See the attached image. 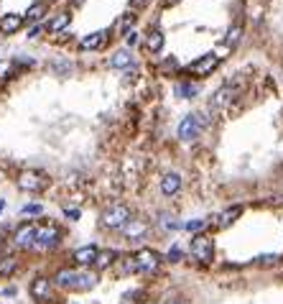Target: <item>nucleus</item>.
Returning <instances> with one entry per match:
<instances>
[{
  "label": "nucleus",
  "mask_w": 283,
  "mask_h": 304,
  "mask_svg": "<svg viewBox=\"0 0 283 304\" xmlns=\"http://www.w3.org/2000/svg\"><path fill=\"white\" fill-rule=\"evenodd\" d=\"M128 223H130V210L125 205H113L102 212V225L110 228V230H120Z\"/></svg>",
  "instance_id": "obj_1"
},
{
  "label": "nucleus",
  "mask_w": 283,
  "mask_h": 304,
  "mask_svg": "<svg viewBox=\"0 0 283 304\" xmlns=\"http://www.w3.org/2000/svg\"><path fill=\"white\" fill-rule=\"evenodd\" d=\"M191 256L194 261H199V264H209L214 258V243L209 235H194L191 241Z\"/></svg>",
  "instance_id": "obj_2"
},
{
  "label": "nucleus",
  "mask_w": 283,
  "mask_h": 304,
  "mask_svg": "<svg viewBox=\"0 0 283 304\" xmlns=\"http://www.w3.org/2000/svg\"><path fill=\"white\" fill-rule=\"evenodd\" d=\"M133 261H136L138 274H153V271L161 266V256H158L156 251H150V248H141V251L133 256Z\"/></svg>",
  "instance_id": "obj_3"
},
{
  "label": "nucleus",
  "mask_w": 283,
  "mask_h": 304,
  "mask_svg": "<svg viewBox=\"0 0 283 304\" xmlns=\"http://www.w3.org/2000/svg\"><path fill=\"white\" fill-rule=\"evenodd\" d=\"M59 238H61V233H59L56 225H38L33 248H38V251H49V248H54V246L59 243Z\"/></svg>",
  "instance_id": "obj_4"
},
{
  "label": "nucleus",
  "mask_w": 283,
  "mask_h": 304,
  "mask_svg": "<svg viewBox=\"0 0 283 304\" xmlns=\"http://www.w3.org/2000/svg\"><path fill=\"white\" fill-rule=\"evenodd\" d=\"M202 125H204L202 115H186V118L181 120V125H179V138H181V141H194V138L199 136Z\"/></svg>",
  "instance_id": "obj_5"
},
{
  "label": "nucleus",
  "mask_w": 283,
  "mask_h": 304,
  "mask_svg": "<svg viewBox=\"0 0 283 304\" xmlns=\"http://www.w3.org/2000/svg\"><path fill=\"white\" fill-rule=\"evenodd\" d=\"M36 233H38V225L36 223H26V225H20L13 235V243L18 248H33L36 243Z\"/></svg>",
  "instance_id": "obj_6"
},
{
  "label": "nucleus",
  "mask_w": 283,
  "mask_h": 304,
  "mask_svg": "<svg viewBox=\"0 0 283 304\" xmlns=\"http://www.w3.org/2000/svg\"><path fill=\"white\" fill-rule=\"evenodd\" d=\"M18 187L23 192H41L43 187H46V177L38 171H23L18 177Z\"/></svg>",
  "instance_id": "obj_7"
},
{
  "label": "nucleus",
  "mask_w": 283,
  "mask_h": 304,
  "mask_svg": "<svg viewBox=\"0 0 283 304\" xmlns=\"http://www.w3.org/2000/svg\"><path fill=\"white\" fill-rule=\"evenodd\" d=\"M217 64H220V56L204 54L202 59H197V61H191V64H189V72H191V74H197V77H204V74H209V72L217 69Z\"/></svg>",
  "instance_id": "obj_8"
},
{
  "label": "nucleus",
  "mask_w": 283,
  "mask_h": 304,
  "mask_svg": "<svg viewBox=\"0 0 283 304\" xmlns=\"http://www.w3.org/2000/svg\"><path fill=\"white\" fill-rule=\"evenodd\" d=\"M28 292H31V297H33L36 302H41V304L49 302V299H51V281L43 279V276H38V279L31 281V289H28Z\"/></svg>",
  "instance_id": "obj_9"
},
{
  "label": "nucleus",
  "mask_w": 283,
  "mask_h": 304,
  "mask_svg": "<svg viewBox=\"0 0 283 304\" xmlns=\"http://www.w3.org/2000/svg\"><path fill=\"white\" fill-rule=\"evenodd\" d=\"M97 284V276L92 271H74V281H72V292H87Z\"/></svg>",
  "instance_id": "obj_10"
},
{
  "label": "nucleus",
  "mask_w": 283,
  "mask_h": 304,
  "mask_svg": "<svg viewBox=\"0 0 283 304\" xmlns=\"http://www.w3.org/2000/svg\"><path fill=\"white\" fill-rule=\"evenodd\" d=\"M97 248L95 246H82V248H77L74 251V264H79V266H95V258H97Z\"/></svg>",
  "instance_id": "obj_11"
},
{
  "label": "nucleus",
  "mask_w": 283,
  "mask_h": 304,
  "mask_svg": "<svg viewBox=\"0 0 283 304\" xmlns=\"http://www.w3.org/2000/svg\"><path fill=\"white\" fill-rule=\"evenodd\" d=\"M105 41H107V31H95V33L84 36V38L79 41V49H84V51L102 49V46H105Z\"/></svg>",
  "instance_id": "obj_12"
},
{
  "label": "nucleus",
  "mask_w": 283,
  "mask_h": 304,
  "mask_svg": "<svg viewBox=\"0 0 283 304\" xmlns=\"http://www.w3.org/2000/svg\"><path fill=\"white\" fill-rule=\"evenodd\" d=\"M179 189H181V177H179V174H163V177H161V192L166 194V197L176 194Z\"/></svg>",
  "instance_id": "obj_13"
},
{
  "label": "nucleus",
  "mask_w": 283,
  "mask_h": 304,
  "mask_svg": "<svg viewBox=\"0 0 283 304\" xmlns=\"http://www.w3.org/2000/svg\"><path fill=\"white\" fill-rule=\"evenodd\" d=\"M243 215V207L240 205H232V207H227L220 217H217V228H230L235 220H237V217H240Z\"/></svg>",
  "instance_id": "obj_14"
},
{
  "label": "nucleus",
  "mask_w": 283,
  "mask_h": 304,
  "mask_svg": "<svg viewBox=\"0 0 283 304\" xmlns=\"http://www.w3.org/2000/svg\"><path fill=\"white\" fill-rule=\"evenodd\" d=\"M145 230H148V225H145L143 220H130V223L123 228V233H125L128 241H138V238L145 235Z\"/></svg>",
  "instance_id": "obj_15"
},
{
  "label": "nucleus",
  "mask_w": 283,
  "mask_h": 304,
  "mask_svg": "<svg viewBox=\"0 0 283 304\" xmlns=\"http://www.w3.org/2000/svg\"><path fill=\"white\" fill-rule=\"evenodd\" d=\"M20 26H23V18L15 15V13H8V15L0 18V31L3 33H15Z\"/></svg>",
  "instance_id": "obj_16"
},
{
  "label": "nucleus",
  "mask_w": 283,
  "mask_h": 304,
  "mask_svg": "<svg viewBox=\"0 0 283 304\" xmlns=\"http://www.w3.org/2000/svg\"><path fill=\"white\" fill-rule=\"evenodd\" d=\"M145 49H148L150 54L161 51V49H163V31H158V28L150 31V33L145 36Z\"/></svg>",
  "instance_id": "obj_17"
},
{
  "label": "nucleus",
  "mask_w": 283,
  "mask_h": 304,
  "mask_svg": "<svg viewBox=\"0 0 283 304\" xmlns=\"http://www.w3.org/2000/svg\"><path fill=\"white\" fill-rule=\"evenodd\" d=\"M130 64H133V54H130L128 49L115 51L113 59H110V67H115V69H125V67H130Z\"/></svg>",
  "instance_id": "obj_18"
},
{
  "label": "nucleus",
  "mask_w": 283,
  "mask_h": 304,
  "mask_svg": "<svg viewBox=\"0 0 283 304\" xmlns=\"http://www.w3.org/2000/svg\"><path fill=\"white\" fill-rule=\"evenodd\" d=\"M237 95V90L232 84H225V87H220L217 90V95H214V105H220V107H225V105H230L232 102V97Z\"/></svg>",
  "instance_id": "obj_19"
},
{
  "label": "nucleus",
  "mask_w": 283,
  "mask_h": 304,
  "mask_svg": "<svg viewBox=\"0 0 283 304\" xmlns=\"http://www.w3.org/2000/svg\"><path fill=\"white\" fill-rule=\"evenodd\" d=\"M176 97H181V100H191V97H197L199 95V87L197 84H189V82H181V84H176Z\"/></svg>",
  "instance_id": "obj_20"
},
{
  "label": "nucleus",
  "mask_w": 283,
  "mask_h": 304,
  "mask_svg": "<svg viewBox=\"0 0 283 304\" xmlns=\"http://www.w3.org/2000/svg\"><path fill=\"white\" fill-rule=\"evenodd\" d=\"M15 271H18V258L15 256L0 258V276H13Z\"/></svg>",
  "instance_id": "obj_21"
},
{
  "label": "nucleus",
  "mask_w": 283,
  "mask_h": 304,
  "mask_svg": "<svg viewBox=\"0 0 283 304\" xmlns=\"http://www.w3.org/2000/svg\"><path fill=\"white\" fill-rule=\"evenodd\" d=\"M115 258H118V253H115V251H100V253H97V258H95V269H100V271H102V269H107Z\"/></svg>",
  "instance_id": "obj_22"
},
{
  "label": "nucleus",
  "mask_w": 283,
  "mask_h": 304,
  "mask_svg": "<svg viewBox=\"0 0 283 304\" xmlns=\"http://www.w3.org/2000/svg\"><path fill=\"white\" fill-rule=\"evenodd\" d=\"M67 26H69V15H67V13H59V15L51 20V23H49V31H51V33H59V31H64Z\"/></svg>",
  "instance_id": "obj_23"
},
{
  "label": "nucleus",
  "mask_w": 283,
  "mask_h": 304,
  "mask_svg": "<svg viewBox=\"0 0 283 304\" xmlns=\"http://www.w3.org/2000/svg\"><path fill=\"white\" fill-rule=\"evenodd\" d=\"M240 36H243V28H240V26H232V28L227 31V38H225V46H227V49H232L235 43L240 41Z\"/></svg>",
  "instance_id": "obj_24"
},
{
  "label": "nucleus",
  "mask_w": 283,
  "mask_h": 304,
  "mask_svg": "<svg viewBox=\"0 0 283 304\" xmlns=\"http://www.w3.org/2000/svg\"><path fill=\"white\" fill-rule=\"evenodd\" d=\"M204 228H207V220H202V217H197V220H191V223L184 225V230H191V233H199Z\"/></svg>",
  "instance_id": "obj_25"
},
{
  "label": "nucleus",
  "mask_w": 283,
  "mask_h": 304,
  "mask_svg": "<svg viewBox=\"0 0 283 304\" xmlns=\"http://www.w3.org/2000/svg\"><path fill=\"white\" fill-rule=\"evenodd\" d=\"M133 20H136V15H133V13H125V18H123V20H118V31H120V33H125L130 26H133Z\"/></svg>",
  "instance_id": "obj_26"
},
{
  "label": "nucleus",
  "mask_w": 283,
  "mask_h": 304,
  "mask_svg": "<svg viewBox=\"0 0 283 304\" xmlns=\"http://www.w3.org/2000/svg\"><path fill=\"white\" fill-rule=\"evenodd\" d=\"M181 258H184V251H181V246H171V251H168V261H171V264H179Z\"/></svg>",
  "instance_id": "obj_27"
},
{
  "label": "nucleus",
  "mask_w": 283,
  "mask_h": 304,
  "mask_svg": "<svg viewBox=\"0 0 283 304\" xmlns=\"http://www.w3.org/2000/svg\"><path fill=\"white\" fill-rule=\"evenodd\" d=\"M255 261H258L260 266H273L276 261H278V256H273V253H266V256H258Z\"/></svg>",
  "instance_id": "obj_28"
},
{
  "label": "nucleus",
  "mask_w": 283,
  "mask_h": 304,
  "mask_svg": "<svg viewBox=\"0 0 283 304\" xmlns=\"http://www.w3.org/2000/svg\"><path fill=\"white\" fill-rule=\"evenodd\" d=\"M41 13H43V5L38 3V5H33V8H28V13H26V18H28V20H38V18H41Z\"/></svg>",
  "instance_id": "obj_29"
},
{
  "label": "nucleus",
  "mask_w": 283,
  "mask_h": 304,
  "mask_svg": "<svg viewBox=\"0 0 283 304\" xmlns=\"http://www.w3.org/2000/svg\"><path fill=\"white\" fill-rule=\"evenodd\" d=\"M20 212H23V215H41V212H43V207H41V205H26Z\"/></svg>",
  "instance_id": "obj_30"
},
{
  "label": "nucleus",
  "mask_w": 283,
  "mask_h": 304,
  "mask_svg": "<svg viewBox=\"0 0 283 304\" xmlns=\"http://www.w3.org/2000/svg\"><path fill=\"white\" fill-rule=\"evenodd\" d=\"M125 41H128V46H136V43H138V33H136V31H130V33L125 36Z\"/></svg>",
  "instance_id": "obj_31"
},
{
  "label": "nucleus",
  "mask_w": 283,
  "mask_h": 304,
  "mask_svg": "<svg viewBox=\"0 0 283 304\" xmlns=\"http://www.w3.org/2000/svg\"><path fill=\"white\" fill-rule=\"evenodd\" d=\"M64 215H67L69 220H77V217H79V210H69V207H67V210H64Z\"/></svg>",
  "instance_id": "obj_32"
},
{
  "label": "nucleus",
  "mask_w": 283,
  "mask_h": 304,
  "mask_svg": "<svg viewBox=\"0 0 283 304\" xmlns=\"http://www.w3.org/2000/svg\"><path fill=\"white\" fill-rule=\"evenodd\" d=\"M8 74V61H0V77Z\"/></svg>",
  "instance_id": "obj_33"
},
{
  "label": "nucleus",
  "mask_w": 283,
  "mask_h": 304,
  "mask_svg": "<svg viewBox=\"0 0 283 304\" xmlns=\"http://www.w3.org/2000/svg\"><path fill=\"white\" fill-rule=\"evenodd\" d=\"M148 3V0H130V5H133V8H138V5H145Z\"/></svg>",
  "instance_id": "obj_34"
},
{
  "label": "nucleus",
  "mask_w": 283,
  "mask_h": 304,
  "mask_svg": "<svg viewBox=\"0 0 283 304\" xmlns=\"http://www.w3.org/2000/svg\"><path fill=\"white\" fill-rule=\"evenodd\" d=\"M173 3H179V0H166V5H173Z\"/></svg>",
  "instance_id": "obj_35"
},
{
  "label": "nucleus",
  "mask_w": 283,
  "mask_h": 304,
  "mask_svg": "<svg viewBox=\"0 0 283 304\" xmlns=\"http://www.w3.org/2000/svg\"><path fill=\"white\" fill-rule=\"evenodd\" d=\"M3 207H5V200H0V212H3Z\"/></svg>",
  "instance_id": "obj_36"
},
{
  "label": "nucleus",
  "mask_w": 283,
  "mask_h": 304,
  "mask_svg": "<svg viewBox=\"0 0 283 304\" xmlns=\"http://www.w3.org/2000/svg\"><path fill=\"white\" fill-rule=\"evenodd\" d=\"M163 304H181V302H163Z\"/></svg>",
  "instance_id": "obj_37"
}]
</instances>
